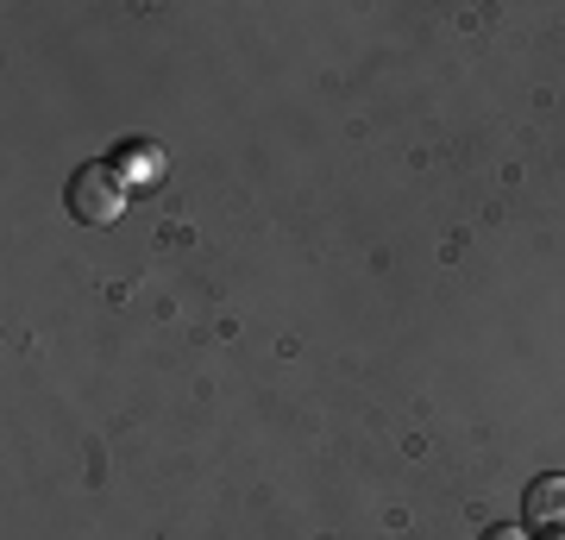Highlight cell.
Masks as SVG:
<instances>
[{
    "label": "cell",
    "instance_id": "6da1fadb",
    "mask_svg": "<svg viewBox=\"0 0 565 540\" xmlns=\"http://www.w3.org/2000/svg\"><path fill=\"white\" fill-rule=\"evenodd\" d=\"M63 201H70V214L82 226H114L126 214L132 189H126V177L114 163H82L76 177H70V189H63Z\"/></svg>",
    "mask_w": 565,
    "mask_h": 540
},
{
    "label": "cell",
    "instance_id": "7a4b0ae2",
    "mask_svg": "<svg viewBox=\"0 0 565 540\" xmlns=\"http://www.w3.org/2000/svg\"><path fill=\"white\" fill-rule=\"evenodd\" d=\"M522 534L527 540H565V472H546L522 490Z\"/></svg>",
    "mask_w": 565,
    "mask_h": 540
},
{
    "label": "cell",
    "instance_id": "3957f363",
    "mask_svg": "<svg viewBox=\"0 0 565 540\" xmlns=\"http://www.w3.org/2000/svg\"><path fill=\"white\" fill-rule=\"evenodd\" d=\"M107 163H114V170H120V177H126V189H132V195H145V182H158L163 177V151H158V145H126V151H120V158H107Z\"/></svg>",
    "mask_w": 565,
    "mask_h": 540
},
{
    "label": "cell",
    "instance_id": "277c9868",
    "mask_svg": "<svg viewBox=\"0 0 565 540\" xmlns=\"http://www.w3.org/2000/svg\"><path fill=\"white\" fill-rule=\"evenodd\" d=\"M478 540H527V534H522V528H515V521H497V528H484V534H478Z\"/></svg>",
    "mask_w": 565,
    "mask_h": 540
}]
</instances>
